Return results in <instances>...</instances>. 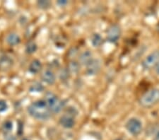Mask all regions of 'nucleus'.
<instances>
[{
    "instance_id": "nucleus-1",
    "label": "nucleus",
    "mask_w": 159,
    "mask_h": 140,
    "mask_svg": "<svg viewBox=\"0 0 159 140\" xmlns=\"http://www.w3.org/2000/svg\"><path fill=\"white\" fill-rule=\"evenodd\" d=\"M28 112L30 116L39 120H47L51 115L50 109L43 100L33 102L28 108Z\"/></svg>"
},
{
    "instance_id": "nucleus-2",
    "label": "nucleus",
    "mask_w": 159,
    "mask_h": 140,
    "mask_svg": "<svg viewBox=\"0 0 159 140\" xmlns=\"http://www.w3.org/2000/svg\"><path fill=\"white\" fill-rule=\"evenodd\" d=\"M159 103V89L153 88L148 91L139 98V105L145 108H149Z\"/></svg>"
},
{
    "instance_id": "nucleus-3",
    "label": "nucleus",
    "mask_w": 159,
    "mask_h": 140,
    "mask_svg": "<svg viewBox=\"0 0 159 140\" xmlns=\"http://www.w3.org/2000/svg\"><path fill=\"white\" fill-rule=\"evenodd\" d=\"M45 102L47 104L48 108L50 109L51 113H58L62 110L64 107V103L55 94L52 92H48L45 96Z\"/></svg>"
},
{
    "instance_id": "nucleus-4",
    "label": "nucleus",
    "mask_w": 159,
    "mask_h": 140,
    "mask_svg": "<svg viewBox=\"0 0 159 140\" xmlns=\"http://www.w3.org/2000/svg\"><path fill=\"white\" fill-rule=\"evenodd\" d=\"M159 63V50L153 51L144 58L142 61V66L146 70H149L156 67Z\"/></svg>"
},
{
    "instance_id": "nucleus-5",
    "label": "nucleus",
    "mask_w": 159,
    "mask_h": 140,
    "mask_svg": "<svg viewBox=\"0 0 159 140\" xmlns=\"http://www.w3.org/2000/svg\"><path fill=\"white\" fill-rule=\"evenodd\" d=\"M126 129L131 134L137 136L142 131V123L139 119L132 118L129 119L125 124Z\"/></svg>"
},
{
    "instance_id": "nucleus-6",
    "label": "nucleus",
    "mask_w": 159,
    "mask_h": 140,
    "mask_svg": "<svg viewBox=\"0 0 159 140\" xmlns=\"http://www.w3.org/2000/svg\"><path fill=\"white\" fill-rule=\"evenodd\" d=\"M107 40L112 43L118 41L121 36V29L117 24H112L107 30Z\"/></svg>"
},
{
    "instance_id": "nucleus-7",
    "label": "nucleus",
    "mask_w": 159,
    "mask_h": 140,
    "mask_svg": "<svg viewBox=\"0 0 159 140\" xmlns=\"http://www.w3.org/2000/svg\"><path fill=\"white\" fill-rule=\"evenodd\" d=\"M101 69V62L98 59H93L86 66V73L89 76L98 75Z\"/></svg>"
},
{
    "instance_id": "nucleus-8",
    "label": "nucleus",
    "mask_w": 159,
    "mask_h": 140,
    "mask_svg": "<svg viewBox=\"0 0 159 140\" xmlns=\"http://www.w3.org/2000/svg\"><path fill=\"white\" fill-rule=\"evenodd\" d=\"M59 123L64 128L71 129L75 125V120H74V117L68 114H65L60 118Z\"/></svg>"
},
{
    "instance_id": "nucleus-9",
    "label": "nucleus",
    "mask_w": 159,
    "mask_h": 140,
    "mask_svg": "<svg viewBox=\"0 0 159 140\" xmlns=\"http://www.w3.org/2000/svg\"><path fill=\"white\" fill-rule=\"evenodd\" d=\"M93 60V54L91 51L86 50L81 53L79 57V64L84 66H87Z\"/></svg>"
},
{
    "instance_id": "nucleus-10",
    "label": "nucleus",
    "mask_w": 159,
    "mask_h": 140,
    "mask_svg": "<svg viewBox=\"0 0 159 140\" xmlns=\"http://www.w3.org/2000/svg\"><path fill=\"white\" fill-rule=\"evenodd\" d=\"M42 79L48 84L52 85L56 81V76L52 70H46L42 74Z\"/></svg>"
},
{
    "instance_id": "nucleus-11",
    "label": "nucleus",
    "mask_w": 159,
    "mask_h": 140,
    "mask_svg": "<svg viewBox=\"0 0 159 140\" xmlns=\"http://www.w3.org/2000/svg\"><path fill=\"white\" fill-rule=\"evenodd\" d=\"M13 65V60L9 56L2 55L0 57V69L2 70H9Z\"/></svg>"
},
{
    "instance_id": "nucleus-12",
    "label": "nucleus",
    "mask_w": 159,
    "mask_h": 140,
    "mask_svg": "<svg viewBox=\"0 0 159 140\" xmlns=\"http://www.w3.org/2000/svg\"><path fill=\"white\" fill-rule=\"evenodd\" d=\"M42 69V65L41 62L38 60H33L31 63L30 64L29 70L30 73L32 74H37L40 72Z\"/></svg>"
},
{
    "instance_id": "nucleus-13",
    "label": "nucleus",
    "mask_w": 159,
    "mask_h": 140,
    "mask_svg": "<svg viewBox=\"0 0 159 140\" xmlns=\"http://www.w3.org/2000/svg\"><path fill=\"white\" fill-rule=\"evenodd\" d=\"M20 41V37L15 33H11V34H9L7 37V42L9 45L11 46H14L19 44Z\"/></svg>"
},
{
    "instance_id": "nucleus-14",
    "label": "nucleus",
    "mask_w": 159,
    "mask_h": 140,
    "mask_svg": "<svg viewBox=\"0 0 159 140\" xmlns=\"http://www.w3.org/2000/svg\"><path fill=\"white\" fill-rule=\"evenodd\" d=\"M103 40L98 34H95L91 37V43L94 47H99L102 44Z\"/></svg>"
},
{
    "instance_id": "nucleus-15",
    "label": "nucleus",
    "mask_w": 159,
    "mask_h": 140,
    "mask_svg": "<svg viewBox=\"0 0 159 140\" xmlns=\"http://www.w3.org/2000/svg\"><path fill=\"white\" fill-rule=\"evenodd\" d=\"M68 71L71 73H78L80 70V64L76 61H71L68 65Z\"/></svg>"
},
{
    "instance_id": "nucleus-16",
    "label": "nucleus",
    "mask_w": 159,
    "mask_h": 140,
    "mask_svg": "<svg viewBox=\"0 0 159 140\" xmlns=\"http://www.w3.org/2000/svg\"><path fill=\"white\" fill-rule=\"evenodd\" d=\"M38 49V46L36 43L30 41L27 43L26 46H25V52H26L28 54H33L34 53L35 51Z\"/></svg>"
},
{
    "instance_id": "nucleus-17",
    "label": "nucleus",
    "mask_w": 159,
    "mask_h": 140,
    "mask_svg": "<svg viewBox=\"0 0 159 140\" xmlns=\"http://www.w3.org/2000/svg\"><path fill=\"white\" fill-rule=\"evenodd\" d=\"M12 129H13V123L11 121L7 120L2 124V131L4 132V134L9 133V132L12 130Z\"/></svg>"
},
{
    "instance_id": "nucleus-18",
    "label": "nucleus",
    "mask_w": 159,
    "mask_h": 140,
    "mask_svg": "<svg viewBox=\"0 0 159 140\" xmlns=\"http://www.w3.org/2000/svg\"><path fill=\"white\" fill-rule=\"evenodd\" d=\"M29 90L30 92H41V91L44 90V87H43L42 84L35 82L33 85L30 86Z\"/></svg>"
},
{
    "instance_id": "nucleus-19",
    "label": "nucleus",
    "mask_w": 159,
    "mask_h": 140,
    "mask_svg": "<svg viewBox=\"0 0 159 140\" xmlns=\"http://www.w3.org/2000/svg\"><path fill=\"white\" fill-rule=\"evenodd\" d=\"M37 4L39 8L42 9H48L51 6V2L50 1H45V0H41L37 2Z\"/></svg>"
},
{
    "instance_id": "nucleus-20",
    "label": "nucleus",
    "mask_w": 159,
    "mask_h": 140,
    "mask_svg": "<svg viewBox=\"0 0 159 140\" xmlns=\"http://www.w3.org/2000/svg\"><path fill=\"white\" fill-rule=\"evenodd\" d=\"M69 71L68 70H65V69H64V70H61V72L60 73V77L61 80H66L67 79L68 77H69Z\"/></svg>"
},
{
    "instance_id": "nucleus-21",
    "label": "nucleus",
    "mask_w": 159,
    "mask_h": 140,
    "mask_svg": "<svg viewBox=\"0 0 159 140\" xmlns=\"http://www.w3.org/2000/svg\"><path fill=\"white\" fill-rule=\"evenodd\" d=\"M7 108H8V105L7 102L4 100H0V113L6 111Z\"/></svg>"
},
{
    "instance_id": "nucleus-22",
    "label": "nucleus",
    "mask_w": 159,
    "mask_h": 140,
    "mask_svg": "<svg viewBox=\"0 0 159 140\" xmlns=\"http://www.w3.org/2000/svg\"><path fill=\"white\" fill-rule=\"evenodd\" d=\"M4 140H17L16 137H15L14 134H11L10 132L9 133H4Z\"/></svg>"
},
{
    "instance_id": "nucleus-23",
    "label": "nucleus",
    "mask_w": 159,
    "mask_h": 140,
    "mask_svg": "<svg viewBox=\"0 0 159 140\" xmlns=\"http://www.w3.org/2000/svg\"><path fill=\"white\" fill-rule=\"evenodd\" d=\"M77 113H78V112L75 108H72V107H70V108H69L67 109V113H66V114H68V115H70L74 117L77 115Z\"/></svg>"
},
{
    "instance_id": "nucleus-24",
    "label": "nucleus",
    "mask_w": 159,
    "mask_h": 140,
    "mask_svg": "<svg viewBox=\"0 0 159 140\" xmlns=\"http://www.w3.org/2000/svg\"><path fill=\"white\" fill-rule=\"evenodd\" d=\"M57 4L61 7H64L68 4V2L66 1V0H60V1H57Z\"/></svg>"
},
{
    "instance_id": "nucleus-25",
    "label": "nucleus",
    "mask_w": 159,
    "mask_h": 140,
    "mask_svg": "<svg viewBox=\"0 0 159 140\" xmlns=\"http://www.w3.org/2000/svg\"><path fill=\"white\" fill-rule=\"evenodd\" d=\"M23 133V123L21 122H19V131H18V134L19 135H20Z\"/></svg>"
},
{
    "instance_id": "nucleus-26",
    "label": "nucleus",
    "mask_w": 159,
    "mask_h": 140,
    "mask_svg": "<svg viewBox=\"0 0 159 140\" xmlns=\"http://www.w3.org/2000/svg\"><path fill=\"white\" fill-rule=\"evenodd\" d=\"M155 70H156V74H157L158 75H159V63L157 65H156V67H155Z\"/></svg>"
},
{
    "instance_id": "nucleus-27",
    "label": "nucleus",
    "mask_w": 159,
    "mask_h": 140,
    "mask_svg": "<svg viewBox=\"0 0 159 140\" xmlns=\"http://www.w3.org/2000/svg\"><path fill=\"white\" fill-rule=\"evenodd\" d=\"M153 140H159V132H158L157 134H156V137H154V139Z\"/></svg>"
},
{
    "instance_id": "nucleus-28",
    "label": "nucleus",
    "mask_w": 159,
    "mask_h": 140,
    "mask_svg": "<svg viewBox=\"0 0 159 140\" xmlns=\"http://www.w3.org/2000/svg\"><path fill=\"white\" fill-rule=\"evenodd\" d=\"M115 140H123L122 139H115Z\"/></svg>"
},
{
    "instance_id": "nucleus-29",
    "label": "nucleus",
    "mask_w": 159,
    "mask_h": 140,
    "mask_svg": "<svg viewBox=\"0 0 159 140\" xmlns=\"http://www.w3.org/2000/svg\"><path fill=\"white\" fill-rule=\"evenodd\" d=\"M23 140H28V139H23Z\"/></svg>"
},
{
    "instance_id": "nucleus-30",
    "label": "nucleus",
    "mask_w": 159,
    "mask_h": 140,
    "mask_svg": "<svg viewBox=\"0 0 159 140\" xmlns=\"http://www.w3.org/2000/svg\"><path fill=\"white\" fill-rule=\"evenodd\" d=\"M60 140H64V139H60Z\"/></svg>"
}]
</instances>
